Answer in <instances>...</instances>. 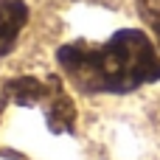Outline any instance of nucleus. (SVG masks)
I'll return each instance as SVG.
<instances>
[{
    "label": "nucleus",
    "mask_w": 160,
    "mask_h": 160,
    "mask_svg": "<svg viewBox=\"0 0 160 160\" xmlns=\"http://www.w3.org/2000/svg\"><path fill=\"white\" fill-rule=\"evenodd\" d=\"M56 59L84 93H129L160 79V53L138 28H121L101 45L68 42Z\"/></svg>",
    "instance_id": "1"
},
{
    "label": "nucleus",
    "mask_w": 160,
    "mask_h": 160,
    "mask_svg": "<svg viewBox=\"0 0 160 160\" xmlns=\"http://www.w3.org/2000/svg\"><path fill=\"white\" fill-rule=\"evenodd\" d=\"M25 20H28V6L22 0H0V56H6L14 48Z\"/></svg>",
    "instance_id": "2"
}]
</instances>
